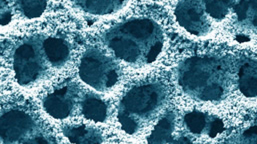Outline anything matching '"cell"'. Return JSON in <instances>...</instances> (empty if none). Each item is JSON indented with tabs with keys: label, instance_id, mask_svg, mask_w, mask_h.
<instances>
[{
	"label": "cell",
	"instance_id": "obj_1",
	"mask_svg": "<svg viewBox=\"0 0 257 144\" xmlns=\"http://www.w3.org/2000/svg\"><path fill=\"white\" fill-rule=\"evenodd\" d=\"M117 75L114 70L110 71L107 76L108 80L107 84L108 86H112L116 82L117 80Z\"/></svg>",
	"mask_w": 257,
	"mask_h": 144
}]
</instances>
